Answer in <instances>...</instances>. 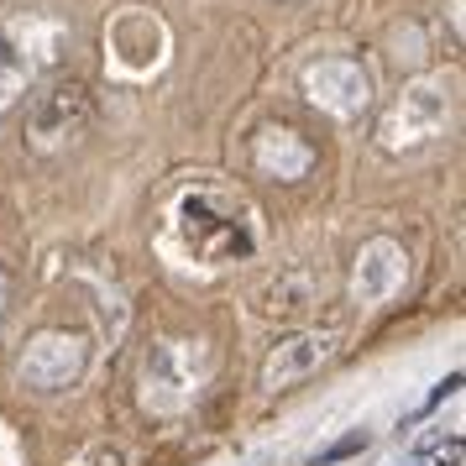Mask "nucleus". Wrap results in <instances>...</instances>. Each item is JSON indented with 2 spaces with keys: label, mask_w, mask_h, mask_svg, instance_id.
Instances as JSON below:
<instances>
[{
  "label": "nucleus",
  "mask_w": 466,
  "mask_h": 466,
  "mask_svg": "<svg viewBox=\"0 0 466 466\" xmlns=\"http://www.w3.org/2000/svg\"><path fill=\"white\" fill-rule=\"evenodd\" d=\"M173 236L194 262H236V257H252L257 247L252 210L215 189H194L173 205Z\"/></svg>",
  "instance_id": "nucleus-1"
},
{
  "label": "nucleus",
  "mask_w": 466,
  "mask_h": 466,
  "mask_svg": "<svg viewBox=\"0 0 466 466\" xmlns=\"http://www.w3.org/2000/svg\"><path fill=\"white\" fill-rule=\"evenodd\" d=\"M215 378V351L205 336H163L142 357V409L184 414Z\"/></svg>",
  "instance_id": "nucleus-2"
},
{
  "label": "nucleus",
  "mask_w": 466,
  "mask_h": 466,
  "mask_svg": "<svg viewBox=\"0 0 466 466\" xmlns=\"http://www.w3.org/2000/svg\"><path fill=\"white\" fill-rule=\"evenodd\" d=\"M451 121V79L445 74H424L409 79L403 95L393 100L388 121H382V147L388 152H414L424 142H435Z\"/></svg>",
  "instance_id": "nucleus-3"
},
{
  "label": "nucleus",
  "mask_w": 466,
  "mask_h": 466,
  "mask_svg": "<svg viewBox=\"0 0 466 466\" xmlns=\"http://www.w3.org/2000/svg\"><path fill=\"white\" fill-rule=\"evenodd\" d=\"M58 26L32 16V22H11L0 32V116L22 100V89L32 85V74L58 53Z\"/></svg>",
  "instance_id": "nucleus-4"
},
{
  "label": "nucleus",
  "mask_w": 466,
  "mask_h": 466,
  "mask_svg": "<svg viewBox=\"0 0 466 466\" xmlns=\"http://www.w3.org/2000/svg\"><path fill=\"white\" fill-rule=\"evenodd\" d=\"M89 367V340L79 330H37L22 351V382L37 393L74 388Z\"/></svg>",
  "instance_id": "nucleus-5"
},
{
  "label": "nucleus",
  "mask_w": 466,
  "mask_h": 466,
  "mask_svg": "<svg viewBox=\"0 0 466 466\" xmlns=\"http://www.w3.org/2000/svg\"><path fill=\"white\" fill-rule=\"evenodd\" d=\"M304 95L315 100L319 110H330L340 121H351L372 106V74L351 58H319V64L304 68Z\"/></svg>",
  "instance_id": "nucleus-6"
},
{
  "label": "nucleus",
  "mask_w": 466,
  "mask_h": 466,
  "mask_svg": "<svg viewBox=\"0 0 466 466\" xmlns=\"http://www.w3.org/2000/svg\"><path fill=\"white\" fill-rule=\"evenodd\" d=\"M85 127H89V95H85V85L68 79V85H53L37 95L26 131H32V147L53 152V147H64V142H74Z\"/></svg>",
  "instance_id": "nucleus-7"
},
{
  "label": "nucleus",
  "mask_w": 466,
  "mask_h": 466,
  "mask_svg": "<svg viewBox=\"0 0 466 466\" xmlns=\"http://www.w3.org/2000/svg\"><path fill=\"white\" fill-rule=\"evenodd\" d=\"M110 43V64L127 68V74H147V68L163 64V47H168V32L152 11H121L106 32Z\"/></svg>",
  "instance_id": "nucleus-8"
},
{
  "label": "nucleus",
  "mask_w": 466,
  "mask_h": 466,
  "mask_svg": "<svg viewBox=\"0 0 466 466\" xmlns=\"http://www.w3.org/2000/svg\"><path fill=\"white\" fill-rule=\"evenodd\" d=\"M403 273H409V257L393 236H372L361 241L357 268H351V299L357 304H382L403 289Z\"/></svg>",
  "instance_id": "nucleus-9"
},
{
  "label": "nucleus",
  "mask_w": 466,
  "mask_h": 466,
  "mask_svg": "<svg viewBox=\"0 0 466 466\" xmlns=\"http://www.w3.org/2000/svg\"><path fill=\"white\" fill-rule=\"evenodd\" d=\"M336 357V336H325V330H299V336H283L268 351V361H262V388H294V382H304L309 372H319L325 361Z\"/></svg>",
  "instance_id": "nucleus-10"
},
{
  "label": "nucleus",
  "mask_w": 466,
  "mask_h": 466,
  "mask_svg": "<svg viewBox=\"0 0 466 466\" xmlns=\"http://www.w3.org/2000/svg\"><path fill=\"white\" fill-rule=\"evenodd\" d=\"M252 163H257V173H268V178H304L309 163H315V152H309V142H304L299 131L262 127L257 142H252Z\"/></svg>",
  "instance_id": "nucleus-11"
},
{
  "label": "nucleus",
  "mask_w": 466,
  "mask_h": 466,
  "mask_svg": "<svg viewBox=\"0 0 466 466\" xmlns=\"http://www.w3.org/2000/svg\"><path fill=\"white\" fill-rule=\"evenodd\" d=\"M74 466H127V451L121 445H89L74 456Z\"/></svg>",
  "instance_id": "nucleus-12"
},
{
  "label": "nucleus",
  "mask_w": 466,
  "mask_h": 466,
  "mask_svg": "<svg viewBox=\"0 0 466 466\" xmlns=\"http://www.w3.org/2000/svg\"><path fill=\"white\" fill-rule=\"evenodd\" d=\"M361 445H367V435H346V441H336L330 451H319V456H309V466H330V461H340V456H357Z\"/></svg>",
  "instance_id": "nucleus-13"
},
{
  "label": "nucleus",
  "mask_w": 466,
  "mask_h": 466,
  "mask_svg": "<svg viewBox=\"0 0 466 466\" xmlns=\"http://www.w3.org/2000/svg\"><path fill=\"white\" fill-rule=\"evenodd\" d=\"M456 461H461V445H451V451H441V456H430L420 466H456Z\"/></svg>",
  "instance_id": "nucleus-14"
},
{
  "label": "nucleus",
  "mask_w": 466,
  "mask_h": 466,
  "mask_svg": "<svg viewBox=\"0 0 466 466\" xmlns=\"http://www.w3.org/2000/svg\"><path fill=\"white\" fill-rule=\"evenodd\" d=\"M0 299H5V278H0Z\"/></svg>",
  "instance_id": "nucleus-15"
}]
</instances>
